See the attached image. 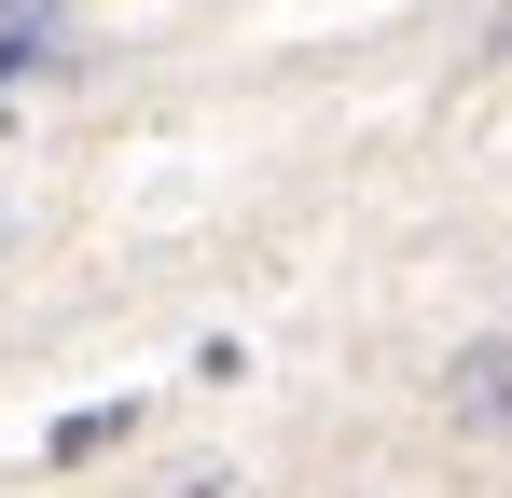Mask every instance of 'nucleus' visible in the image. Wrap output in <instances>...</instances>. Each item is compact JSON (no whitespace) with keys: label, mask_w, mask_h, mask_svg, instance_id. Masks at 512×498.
<instances>
[{"label":"nucleus","mask_w":512,"mask_h":498,"mask_svg":"<svg viewBox=\"0 0 512 498\" xmlns=\"http://www.w3.org/2000/svg\"><path fill=\"white\" fill-rule=\"evenodd\" d=\"M443 429L457 443H512V332H471V346H443Z\"/></svg>","instance_id":"f257e3e1"},{"label":"nucleus","mask_w":512,"mask_h":498,"mask_svg":"<svg viewBox=\"0 0 512 498\" xmlns=\"http://www.w3.org/2000/svg\"><path fill=\"white\" fill-rule=\"evenodd\" d=\"M0 14H28V0H0Z\"/></svg>","instance_id":"f03ea898"}]
</instances>
